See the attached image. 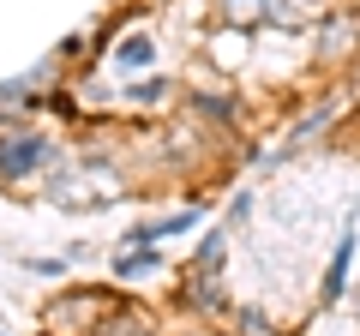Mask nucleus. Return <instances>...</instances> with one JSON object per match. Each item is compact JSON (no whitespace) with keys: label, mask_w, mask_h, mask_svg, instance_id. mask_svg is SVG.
<instances>
[{"label":"nucleus","mask_w":360,"mask_h":336,"mask_svg":"<svg viewBox=\"0 0 360 336\" xmlns=\"http://www.w3.org/2000/svg\"><path fill=\"white\" fill-rule=\"evenodd\" d=\"M360 49V13H324L319 18V66H342Z\"/></svg>","instance_id":"nucleus-4"},{"label":"nucleus","mask_w":360,"mask_h":336,"mask_svg":"<svg viewBox=\"0 0 360 336\" xmlns=\"http://www.w3.org/2000/svg\"><path fill=\"white\" fill-rule=\"evenodd\" d=\"M234 330L240 336H276V324H270L258 306H234Z\"/></svg>","instance_id":"nucleus-16"},{"label":"nucleus","mask_w":360,"mask_h":336,"mask_svg":"<svg viewBox=\"0 0 360 336\" xmlns=\"http://www.w3.org/2000/svg\"><path fill=\"white\" fill-rule=\"evenodd\" d=\"M246 217H252V193H234L229 198V222H246Z\"/></svg>","instance_id":"nucleus-17"},{"label":"nucleus","mask_w":360,"mask_h":336,"mask_svg":"<svg viewBox=\"0 0 360 336\" xmlns=\"http://www.w3.org/2000/svg\"><path fill=\"white\" fill-rule=\"evenodd\" d=\"M120 96H127L132 108H156L162 96H174V84H168L162 72H150V78H127V91H120Z\"/></svg>","instance_id":"nucleus-12"},{"label":"nucleus","mask_w":360,"mask_h":336,"mask_svg":"<svg viewBox=\"0 0 360 336\" xmlns=\"http://www.w3.org/2000/svg\"><path fill=\"white\" fill-rule=\"evenodd\" d=\"M205 49H210V66H217V72H234V66H246V30L217 25L205 37Z\"/></svg>","instance_id":"nucleus-6"},{"label":"nucleus","mask_w":360,"mask_h":336,"mask_svg":"<svg viewBox=\"0 0 360 336\" xmlns=\"http://www.w3.org/2000/svg\"><path fill=\"white\" fill-rule=\"evenodd\" d=\"M108 60H115L120 78H139L144 66H156V37H150V30H127V37L115 42V54H108Z\"/></svg>","instance_id":"nucleus-5"},{"label":"nucleus","mask_w":360,"mask_h":336,"mask_svg":"<svg viewBox=\"0 0 360 336\" xmlns=\"http://www.w3.org/2000/svg\"><path fill=\"white\" fill-rule=\"evenodd\" d=\"M186 306H198V312H229V318H234V300L222 295V283H217V276H205V271H186Z\"/></svg>","instance_id":"nucleus-9"},{"label":"nucleus","mask_w":360,"mask_h":336,"mask_svg":"<svg viewBox=\"0 0 360 336\" xmlns=\"http://www.w3.org/2000/svg\"><path fill=\"white\" fill-rule=\"evenodd\" d=\"M25 271L30 276H54V271H60V259H25Z\"/></svg>","instance_id":"nucleus-18"},{"label":"nucleus","mask_w":360,"mask_h":336,"mask_svg":"<svg viewBox=\"0 0 360 336\" xmlns=\"http://www.w3.org/2000/svg\"><path fill=\"white\" fill-rule=\"evenodd\" d=\"M115 312V300L96 295V288H72V295H54L42 306V330L49 336H96V324Z\"/></svg>","instance_id":"nucleus-2"},{"label":"nucleus","mask_w":360,"mask_h":336,"mask_svg":"<svg viewBox=\"0 0 360 336\" xmlns=\"http://www.w3.org/2000/svg\"><path fill=\"white\" fill-rule=\"evenodd\" d=\"M49 198L66 205V210H84V205H115V198H127V193H120V174L108 162L84 156V162H72V168H49Z\"/></svg>","instance_id":"nucleus-1"},{"label":"nucleus","mask_w":360,"mask_h":336,"mask_svg":"<svg viewBox=\"0 0 360 336\" xmlns=\"http://www.w3.org/2000/svg\"><path fill=\"white\" fill-rule=\"evenodd\" d=\"M42 168H60V144L49 132H25V127L0 132V181H30Z\"/></svg>","instance_id":"nucleus-3"},{"label":"nucleus","mask_w":360,"mask_h":336,"mask_svg":"<svg viewBox=\"0 0 360 336\" xmlns=\"http://www.w3.org/2000/svg\"><path fill=\"white\" fill-rule=\"evenodd\" d=\"M348 264H354V228H342V240H336V259H330V271H324V306H336V300H342V288H348Z\"/></svg>","instance_id":"nucleus-10"},{"label":"nucleus","mask_w":360,"mask_h":336,"mask_svg":"<svg viewBox=\"0 0 360 336\" xmlns=\"http://www.w3.org/2000/svg\"><path fill=\"white\" fill-rule=\"evenodd\" d=\"M222 259H229V228H210L205 240H198V252H193V264H186V271L217 276V271H222Z\"/></svg>","instance_id":"nucleus-11"},{"label":"nucleus","mask_w":360,"mask_h":336,"mask_svg":"<svg viewBox=\"0 0 360 336\" xmlns=\"http://www.w3.org/2000/svg\"><path fill=\"white\" fill-rule=\"evenodd\" d=\"M96 336H150V318L132 312V306H115L103 324H96Z\"/></svg>","instance_id":"nucleus-14"},{"label":"nucleus","mask_w":360,"mask_h":336,"mask_svg":"<svg viewBox=\"0 0 360 336\" xmlns=\"http://www.w3.org/2000/svg\"><path fill=\"white\" fill-rule=\"evenodd\" d=\"M186 108H193L198 120H217V127H234V120H240V96H229V91H193Z\"/></svg>","instance_id":"nucleus-8"},{"label":"nucleus","mask_w":360,"mask_h":336,"mask_svg":"<svg viewBox=\"0 0 360 336\" xmlns=\"http://www.w3.org/2000/svg\"><path fill=\"white\" fill-rule=\"evenodd\" d=\"M217 25H234V30L264 25V0H217Z\"/></svg>","instance_id":"nucleus-13"},{"label":"nucleus","mask_w":360,"mask_h":336,"mask_svg":"<svg viewBox=\"0 0 360 336\" xmlns=\"http://www.w3.org/2000/svg\"><path fill=\"white\" fill-rule=\"evenodd\" d=\"M156 264H162V259H156V246H127V252L115 259V276H120V283H132V276L156 271Z\"/></svg>","instance_id":"nucleus-15"},{"label":"nucleus","mask_w":360,"mask_h":336,"mask_svg":"<svg viewBox=\"0 0 360 336\" xmlns=\"http://www.w3.org/2000/svg\"><path fill=\"white\" fill-rule=\"evenodd\" d=\"M312 18H324V0H264V25L276 30H300Z\"/></svg>","instance_id":"nucleus-7"},{"label":"nucleus","mask_w":360,"mask_h":336,"mask_svg":"<svg viewBox=\"0 0 360 336\" xmlns=\"http://www.w3.org/2000/svg\"><path fill=\"white\" fill-rule=\"evenodd\" d=\"M186 336H193V330H186Z\"/></svg>","instance_id":"nucleus-19"}]
</instances>
